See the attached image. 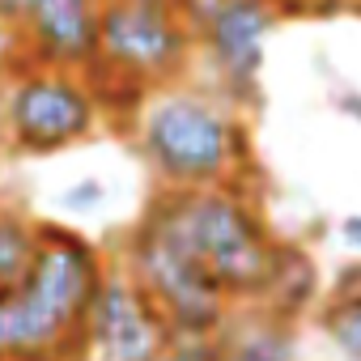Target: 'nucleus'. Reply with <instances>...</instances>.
I'll list each match as a JSON object with an SVG mask.
<instances>
[{
	"instance_id": "1",
	"label": "nucleus",
	"mask_w": 361,
	"mask_h": 361,
	"mask_svg": "<svg viewBox=\"0 0 361 361\" xmlns=\"http://www.w3.org/2000/svg\"><path fill=\"white\" fill-rule=\"evenodd\" d=\"M145 213H153L200 268L221 285L226 302L259 306L272 285L281 238L259 213L255 192L247 183L204 188V192H157Z\"/></svg>"
},
{
	"instance_id": "2",
	"label": "nucleus",
	"mask_w": 361,
	"mask_h": 361,
	"mask_svg": "<svg viewBox=\"0 0 361 361\" xmlns=\"http://www.w3.org/2000/svg\"><path fill=\"white\" fill-rule=\"evenodd\" d=\"M136 149L161 192H204L247 183L255 170L251 128L200 90L170 85L136 115Z\"/></svg>"
},
{
	"instance_id": "3",
	"label": "nucleus",
	"mask_w": 361,
	"mask_h": 361,
	"mask_svg": "<svg viewBox=\"0 0 361 361\" xmlns=\"http://www.w3.org/2000/svg\"><path fill=\"white\" fill-rule=\"evenodd\" d=\"M119 264L161 310L174 340H217L221 336L230 319V302L221 285L153 213H140V221L128 230Z\"/></svg>"
},
{
	"instance_id": "4",
	"label": "nucleus",
	"mask_w": 361,
	"mask_h": 361,
	"mask_svg": "<svg viewBox=\"0 0 361 361\" xmlns=\"http://www.w3.org/2000/svg\"><path fill=\"white\" fill-rule=\"evenodd\" d=\"M94 26H98L94 60L145 81L149 90L170 85L192 64L196 35L188 30L183 13L170 0H98Z\"/></svg>"
},
{
	"instance_id": "5",
	"label": "nucleus",
	"mask_w": 361,
	"mask_h": 361,
	"mask_svg": "<svg viewBox=\"0 0 361 361\" xmlns=\"http://www.w3.org/2000/svg\"><path fill=\"white\" fill-rule=\"evenodd\" d=\"M5 132H9L13 153L51 157L98 132V106L77 73L30 64L9 85Z\"/></svg>"
},
{
	"instance_id": "6",
	"label": "nucleus",
	"mask_w": 361,
	"mask_h": 361,
	"mask_svg": "<svg viewBox=\"0 0 361 361\" xmlns=\"http://www.w3.org/2000/svg\"><path fill=\"white\" fill-rule=\"evenodd\" d=\"M170 340L174 336L149 293L123 272V264H106V276L85 319L90 361H157Z\"/></svg>"
},
{
	"instance_id": "7",
	"label": "nucleus",
	"mask_w": 361,
	"mask_h": 361,
	"mask_svg": "<svg viewBox=\"0 0 361 361\" xmlns=\"http://www.w3.org/2000/svg\"><path fill=\"white\" fill-rule=\"evenodd\" d=\"M272 0H217L213 18L196 35V43L209 47V60L221 77V90L234 106H259V68H264V43L276 30Z\"/></svg>"
},
{
	"instance_id": "8",
	"label": "nucleus",
	"mask_w": 361,
	"mask_h": 361,
	"mask_svg": "<svg viewBox=\"0 0 361 361\" xmlns=\"http://www.w3.org/2000/svg\"><path fill=\"white\" fill-rule=\"evenodd\" d=\"M217 340L226 361H298V327L272 319L259 306H247L243 314L230 310Z\"/></svg>"
},
{
	"instance_id": "9",
	"label": "nucleus",
	"mask_w": 361,
	"mask_h": 361,
	"mask_svg": "<svg viewBox=\"0 0 361 361\" xmlns=\"http://www.w3.org/2000/svg\"><path fill=\"white\" fill-rule=\"evenodd\" d=\"M314 302H319V268H314V255L302 243H285L281 238L276 268H272V285H268V298L259 302V310H268L272 319L298 327V319Z\"/></svg>"
},
{
	"instance_id": "10",
	"label": "nucleus",
	"mask_w": 361,
	"mask_h": 361,
	"mask_svg": "<svg viewBox=\"0 0 361 361\" xmlns=\"http://www.w3.org/2000/svg\"><path fill=\"white\" fill-rule=\"evenodd\" d=\"M81 81H85V90H90V98H94V106H98V115H106V119H136L140 111H145V102H149V85L145 81H136V77H128V73H115V68H106L102 60H90L81 73H77Z\"/></svg>"
},
{
	"instance_id": "11",
	"label": "nucleus",
	"mask_w": 361,
	"mask_h": 361,
	"mask_svg": "<svg viewBox=\"0 0 361 361\" xmlns=\"http://www.w3.org/2000/svg\"><path fill=\"white\" fill-rule=\"evenodd\" d=\"M30 259H35V221L0 204V289L18 285Z\"/></svg>"
},
{
	"instance_id": "12",
	"label": "nucleus",
	"mask_w": 361,
	"mask_h": 361,
	"mask_svg": "<svg viewBox=\"0 0 361 361\" xmlns=\"http://www.w3.org/2000/svg\"><path fill=\"white\" fill-rule=\"evenodd\" d=\"M319 327L348 361H361V289L357 293H331L319 306Z\"/></svg>"
},
{
	"instance_id": "13",
	"label": "nucleus",
	"mask_w": 361,
	"mask_h": 361,
	"mask_svg": "<svg viewBox=\"0 0 361 361\" xmlns=\"http://www.w3.org/2000/svg\"><path fill=\"white\" fill-rule=\"evenodd\" d=\"M106 204V183L102 178H77V183H68L64 192H60V209L64 213H77V217H85V213H98Z\"/></svg>"
},
{
	"instance_id": "14",
	"label": "nucleus",
	"mask_w": 361,
	"mask_h": 361,
	"mask_svg": "<svg viewBox=\"0 0 361 361\" xmlns=\"http://www.w3.org/2000/svg\"><path fill=\"white\" fill-rule=\"evenodd\" d=\"M157 361H226L221 340H170V348Z\"/></svg>"
},
{
	"instance_id": "15",
	"label": "nucleus",
	"mask_w": 361,
	"mask_h": 361,
	"mask_svg": "<svg viewBox=\"0 0 361 361\" xmlns=\"http://www.w3.org/2000/svg\"><path fill=\"white\" fill-rule=\"evenodd\" d=\"M353 0H272L276 18L285 13H314V18H331V13H344Z\"/></svg>"
},
{
	"instance_id": "16",
	"label": "nucleus",
	"mask_w": 361,
	"mask_h": 361,
	"mask_svg": "<svg viewBox=\"0 0 361 361\" xmlns=\"http://www.w3.org/2000/svg\"><path fill=\"white\" fill-rule=\"evenodd\" d=\"M9 56H26V35H22V26L0 22V68H5Z\"/></svg>"
},
{
	"instance_id": "17",
	"label": "nucleus",
	"mask_w": 361,
	"mask_h": 361,
	"mask_svg": "<svg viewBox=\"0 0 361 361\" xmlns=\"http://www.w3.org/2000/svg\"><path fill=\"white\" fill-rule=\"evenodd\" d=\"M340 243H344L348 251H357V255H361V213L340 217Z\"/></svg>"
},
{
	"instance_id": "18",
	"label": "nucleus",
	"mask_w": 361,
	"mask_h": 361,
	"mask_svg": "<svg viewBox=\"0 0 361 361\" xmlns=\"http://www.w3.org/2000/svg\"><path fill=\"white\" fill-rule=\"evenodd\" d=\"M357 289H361V264H344V268L336 272L331 293H357Z\"/></svg>"
},
{
	"instance_id": "19",
	"label": "nucleus",
	"mask_w": 361,
	"mask_h": 361,
	"mask_svg": "<svg viewBox=\"0 0 361 361\" xmlns=\"http://www.w3.org/2000/svg\"><path fill=\"white\" fill-rule=\"evenodd\" d=\"M331 106L361 123V90H340V94H331Z\"/></svg>"
},
{
	"instance_id": "20",
	"label": "nucleus",
	"mask_w": 361,
	"mask_h": 361,
	"mask_svg": "<svg viewBox=\"0 0 361 361\" xmlns=\"http://www.w3.org/2000/svg\"><path fill=\"white\" fill-rule=\"evenodd\" d=\"M0 22L22 26V0H0Z\"/></svg>"
}]
</instances>
